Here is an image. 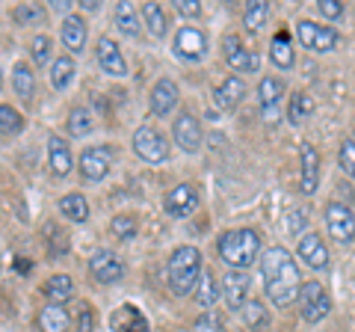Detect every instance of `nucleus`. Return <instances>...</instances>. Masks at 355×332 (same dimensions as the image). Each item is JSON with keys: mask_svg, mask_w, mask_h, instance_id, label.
Masks as SVG:
<instances>
[{"mask_svg": "<svg viewBox=\"0 0 355 332\" xmlns=\"http://www.w3.org/2000/svg\"><path fill=\"white\" fill-rule=\"evenodd\" d=\"M77 332H95V312L92 306H83L77 315Z\"/></svg>", "mask_w": 355, "mask_h": 332, "instance_id": "nucleus-42", "label": "nucleus"}, {"mask_svg": "<svg viewBox=\"0 0 355 332\" xmlns=\"http://www.w3.org/2000/svg\"><path fill=\"white\" fill-rule=\"evenodd\" d=\"M39 324V332H69L71 326V315L65 312V306H57V303H48L39 312L36 317Z\"/></svg>", "mask_w": 355, "mask_h": 332, "instance_id": "nucleus-25", "label": "nucleus"}, {"mask_svg": "<svg viewBox=\"0 0 355 332\" xmlns=\"http://www.w3.org/2000/svg\"><path fill=\"white\" fill-rule=\"evenodd\" d=\"M219 297H222V288L216 285V276H214V270L205 267L202 279H198V288H196V303L202 306V308H210V306L219 300Z\"/></svg>", "mask_w": 355, "mask_h": 332, "instance_id": "nucleus-31", "label": "nucleus"}, {"mask_svg": "<svg viewBox=\"0 0 355 332\" xmlns=\"http://www.w3.org/2000/svg\"><path fill=\"white\" fill-rule=\"evenodd\" d=\"M116 27L125 33V36H139V18H137V9H133V3H128V0H121V3L116 6Z\"/></svg>", "mask_w": 355, "mask_h": 332, "instance_id": "nucleus-34", "label": "nucleus"}, {"mask_svg": "<svg viewBox=\"0 0 355 332\" xmlns=\"http://www.w3.org/2000/svg\"><path fill=\"white\" fill-rule=\"evenodd\" d=\"M48 163H51V172L57 175V179H65V175L71 172V163H74L71 160V149L60 134L48 137Z\"/></svg>", "mask_w": 355, "mask_h": 332, "instance_id": "nucleus-23", "label": "nucleus"}, {"mask_svg": "<svg viewBox=\"0 0 355 332\" xmlns=\"http://www.w3.org/2000/svg\"><path fill=\"white\" fill-rule=\"evenodd\" d=\"M60 39H62V45L65 51L71 53H83L86 48V39H89V27H86V21L83 15H69V18H62V27H60Z\"/></svg>", "mask_w": 355, "mask_h": 332, "instance_id": "nucleus-18", "label": "nucleus"}, {"mask_svg": "<svg viewBox=\"0 0 355 332\" xmlns=\"http://www.w3.org/2000/svg\"><path fill=\"white\" fill-rule=\"evenodd\" d=\"M172 137L187 154L202 149V125H198V119L193 113H187V110L178 113V119L172 122Z\"/></svg>", "mask_w": 355, "mask_h": 332, "instance_id": "nucleus-14", "label": "nucleus"}, {"mask_svg": "<svg viewBox=\"0 0 355 332\" xmlns=\"http://www.w3.org/2000/svg\"><path fill=\"white\" fill-rule=\"evenodd\" d=\"M60 214L71 223H86L89 219V202L83 193H65L60 199Z\"/></svg>", "mask_w": 355, "mask_h": 332, "instance_id": "nucleus-29", "label": "nucleus"}, {"mask_svg": "<svg viewBox=\"0 0 355 332\" xmlns=\"http://www.w3.org/2000/svg\"><path fill=\"white\" fill-rule=\"evenodd\" d=\"M219 258L231 264V270H249L261 252V235L254 229H231L222 231L216 240Z\"/></svg>", "mask_w": 355, "mask_h": 332, "instance_id": "nucleus-3", "label": "nucleus"}, {"mask_svg": "<svg viewBox=\"0 0 355 332\" xmlns=\"http://www.w3.org/2000/svg\"><path fill=\"white\" fill-rule=\"evenodd\" d=\"M139 15H142V21H146V30L151 33L154 39H163L166 36V27H169V21H166V13H163L160 3H142Z\"/></svg>", "mask_w": 355, "mask_h": 332, "instance_id": "nucleus-30", "label": "nucleus"}, {"mask_svg": "<svg viewBox=\"0 0 355 332\" xmlns=\"http://www.w3.org/2000/svg\"><path fill=\"white\" fill-rule=\"evenodd\" d=\"M172 51H175V57H181L187 63H198L207 53V36L198 27H181L172 42Z\"/></svg>", "mask_w": 355, "mask_h": 332, "instance_id": "nucleus-10", "label": "nucleus"}, {"mask_svg": "<svg viewBox=\"0 0 355 332\" xmlns=\"http://www.w3.org/2000/svg\"><path fill=\"white\" fill-rule=\"evenodd\" d=\"M24 131V116L12 104H0V137H15Z\"/></svg>", "mask_w": 355, "mask_h": 332, "instance_id": "nucleus-37", "label": "nucleus"}, {"mask_svg": "<svg viewBox=\"0 0 355 332\" xmlns=\"http://www.w3.org/2000/svg\"><path fill=\"white\" fill-rule=\"evenodd\" d=\"M249 288H252V276L246 270H228L225 273V282H222V297H225V306L231 312H243L252 297H249Z\"/></svg>", "mask_w": 355, "mask_h": 332, "instance_id": "nucleus-11", "label": "nucleus"}, {"mask_svg": "<svg viewBox=\"0 0 355 332\" xmlns=\"http://www.w3.org/2000/svg\"><path fill=\"white\" fill-rule=\"evenodd\" d=\"M130 146H133V151H137V158L146 160V163H166L169 154H172L169 140H166L154 125H139L137 131H133Z\"/></svg>", "mask_w": 355, "mask_h": 332, "instance_id": "nucleus-4", "label": "nucleus"}, {"mask_svg": "<svg viewBox=\"0 0 355 332\" xmlns=\"http://www.w3.org/2000/svg\"><path fill=\"white\" fill-rule=\"evenodd\" d=\"M175 9H178V13H181V15H187V18L202 15V3H198V0H178Z\"/></svg>", "mask_w": 355, "mask_h": 332, "instance_id": "nucleus-45", "label": "nucleus"}, {"mask_svg": "<svg viewBox=\"0 0 355 332\" xmlns=\"http://www.w3.org/2000/svg\"><path fill=\"white\" fill-rule=\"evenodd\" d=\"M222 53H225V63L240 74H254L258 72V57L254 51H249L240 42V36H225L222 39Z\"/></svg>", "mask_w": 355, "mask_h": 332, "instance_id": "nucleus-15", "label": "nucleus"}, {"mask_svg": "<svg viewBox=\"0 0 355 332\" xmlns=\"http://www.w3.org/2000/svg\"><path fill=\"white\" fill-rule=\"evenodd\" d=\"M98 6H101V0H83V9L89 13H98Z\"/></svg>", "mask_w": 355, "mask_h": 332, "instance_id": "nucleus-48", "label": "nucleus"}, {"mask_svg": "<svg viewBox=\"0 0 355 332\" xmlns=\"http://www.w3.org/2000/svg\"><path fill=\"white\" fill-rule=\"evenodd\" d=\"M326 226L331 240L338 243H352L355 240V214L352 208L340 205V202H329L326 205Z\"/></svg>", "mask_w": 355, "mask_h": 332, "instance_id": "nucleus-9", "label": "nucleus"}, {"mask_svg": "<svg viewBox=\"0 0 355 332\" xmlns=\"http://www.w3.org/2000/svg\"><path fill=\"white\" fill-rule=\"evenodd\" d=\"M92 128H95V119L86 107H74L69 113V122H65V131H69V137H74V140H83L86 134H92Z\"/></svg>", "mask_w": 355, "mask_h": 332, "instance_id": "nucleus-32", "label": "nucleus"}, {"mask_svg": "<svg viewBox=\"0 0 355 332\" xmlns=\"http://www.w3.org/2000/svg\"><path fill=\"white\" fill-rule=\"evenodd\" d=\"M95 60H98V69L110 77H128V60L121 53L119 42L110 39V36H101L95 42Z\"/></svg>", "mask_w": 355, "mask_h": 332, "instance_id": "nucleus-8", "label": "nucleus"}, {"mask_svg": "<svg viewBox=\"0 0 355 332\" xmlns=\"http://www.w3.org/2000/svg\"><path fill=\"white\" fill-rule=\"evenodd\" d=\"M12 21L18 27H30V24H42L44 21V9L39 3H21L12 9Z\"/></svg>", "mask_w": 355, "mask_h": 332, "instance_id": "nucleus-39", "label": "nucleus"}, {"mask_svg": "<svg viewBox=\"0 0 355 332\" xmlns=\"http://www.w3.org/2000/svg\"><path fill=\"white\" fill-rule=\"evenodd\" d=\"M137 217L133 214H116L113 219H110V235H113V240L119 243H130L133 238H137Z\"/></svg>", "mask_w": 355, "mask_h": 332, "instance_id": "nucleus-33", "label": "nucleus"}, {"mask_svg": "<svg viewBox=\"0 0 355 332\" xmlns=\"http://www.w3.org/2000/svg\"><path fill=\"white\" fill-rule=\"evenodd\" d=\"M243 324H246L249 329H266L270 326V312H266V306L261 300H249L246 306H243Z\"/></svg>", "mask_w": 355, "mask_h": 332, "instance_id": "nucleus-36", "label": "nucleus"}, {"mask_svg": "<svg viewBox=\"0 0 355 332\" xmlns=\"http://www.w3.org/2000/svg\"><path fill=\"white\" fill-rule=\"evenodd\" d=\"M302 226H305V217H302V211H299V214H293V219H291V231H299Z\"/></svg>", "mask_w": 355, "mask_h": 332, "instance_id": "nucleus-47", "label": "nucleus"}, {"mask_svg": "<svg viewBox=\"0 0 355 332\" xmlns=\"http://www.w3.org/2000/svg\"><path fill=\"white\" fill-rule=\"evenodd\" d=\"M42 294L48 297L51 303L65 306L74 297V279L69 273H53V276H48V279L42 282Z\"/></svg>", "mask_w": 355, "mask_h": 332, "instance_id": "nucleus-24", "label": "nucleus"}, {"mask_svg": "<svg viewBox=\"0 0 355 332\" xmlns=\"http://www.w3.org/2000/svg\"><path fill=\"white\" fill-rule=\"evenodd\" d=\"M0 90H3V69H0Z\"/></svg>", "mask_w": 355, "mask_h": 332, "instance_id": "nucleus-49", "label": "nucleus"}, {"mask_svg": "<svg viewBox=\"0 0 355 332\" xmlns=\"http://www.w3.org/2000/svg\"><path fill=\"white\" fill-rule=\"evenodd\" d=\"M110 329L113 332H151V324L137 306L125 303V306L116 308L113 317H110Z\"/></svg>", "mask_w": 355, "mask_h": 332, "instance_id": "nucleus-20", "label": "nucleus"}, {"mask_svg": "<svg viewBox=\"0 0 355 332\" xmlns=\"http://www.w3.org/2000/svg\"><path fill=\"white\" fill-rule=\"evenodd\" d=\"M163 208H166V214L175 217V219L190 217L198 208V190L193 184H178V187H172V190L166 193Z\"/></svg>", "mask_w": 355, "mask_h": 332, "instance_id": "nucleus-13", "label": "nucleus"}, {"mask_svg": "<svg viewBox=\"0 0 355 332\" xmlns=\"http://www.w3.org/2000/svg\"><path fill=\"white\" fill-rule=\"evenodd\" d=\"M12 90L24 104H33V98H36V74H33L27 63H18L12 69Z\"/></svg>", "mask_w": 355, "mask_h": 332, "instance_id": "nucleus-28", "label": "nucleus"}, {"mask_svg": "<svg viewBox=\"0 0 355 332\" xmlns=\"http://www.w3.org/2000/svg\"><path fill=\"white\" fill-rule=\"evenodd\" d=\"M296 252H299V258H302V264H308L311 270H326L329 267V249H326L323 238L314 235V231L299 238Z\"/></svg>", "mask_w": 355, "mask_h": 332, "instance_id": "nucleus-17", "label": "nucleus"}, {"mask_svg": "<svg viewBox=\"0 0 355 332\" xmlns=\"http://www.w3.org/2000/svg\"><path fill=\"white\" fill-rule=\"evenodd\" d=\"M282 95H284V83L279 81V77H272V74L261 77V83H258V101H261V110H263V119L266 122H275V107H279Z\"/></svg>", "mask_w": 355, "mask_h": 332, "instance_id": "nucleus-22", "label": "nucleus"}, {"mask_svg": "<svg viewBox=\"0 0 355 332\" xmlns=\"http://www.w3.org/2000/svg\"><path fill=\"white\" fill-rule=\"evenodd\" d=\"M296 36H299V45L314 53H329L340 42V33L335 27H320L314 21H299Z\"/></svg>", "mask_w": 355, "mask_h": 332, "instance_id": "nucleus-6", "label": "nucleus"}, {"mask_svg": "<svg viewBox=\"0 0 355 332\" xmlns=\"http://www.w3.org/2000/svg\"><path fill=\"white\" fill-rule=\"evenodd\" d=\"M51 9H53V13H60V15L69 18V15H71V9H74V3H71V0H51Z\"/></svg>", "mask_w": 355, "mask_h": 332, "instance_id": "nucleus-46", "label": "nucleus"}, {"mask_svg": "<svg viewBox=\"0 0 355 332\" xmlns=\"http://www.w3.org/2000/svg\"><path fill=\"white\" fill-rule=\"evenodd\" d=\"M270 60H272V65H279V69H293L296 48H293L291 33H287V30H282V33H275V36H272V42H270Z\"/></svg>", "mask_w": 355, "mask_h": 332, "instance_id": "nucleus-26", "label": "nucleus"}, {"mask_svg": "<svg viewBox=\"0 0 355 332\" xmlns=\"http://www.w3.org/2000/svg\"><path fill=\"white\" fill-rule=\"evenodd\" d=\"M317 9H320V15H326L331 21L343 15V3H340V0H320Z\"/></svg>", "mask_w": 355, "mask_h": 332, "instance_id": "nucleus-43", "label": "nucleus"}, {"mask_svg": "<svg viewBox=\"0 0 355 332\" xmlns=\"http://www.w3.org/2000/svg\"><path fill=\"white\" fill-rule=\"evenodd\" d=\"M243 98H246V83H243V77H237V74H228L214 92L216 107L225 110V113L228 110H234V107H240Z\"/></svg>", "mask_w": 355, "mask_h": 332, "instance_id": "nucleus-21", "label": "nucleus"}, {"mask_svg": "<svg viewBox=\"0 0 355 332\" xmlns=\"http://www.w3.org/2000/svg\"><path fill=\"white\" fill-rule=\"evenodd\" d=\"M74 74H77V65H74L71 53H60V57L51 63V86L57 92L69 90V86L74 83Z\"/></svg>", "mask_w": 355, "mask_h": 332, "instance_id": "nucleus-27", "label": "nucleus"}, {"mask_svg": "<svg viewBox=\"0 0 355 332\" xmlns=\"http://www.w3.org/2000/svg\"><path fill=\"white\" fill-rule=\"evenodd\" d=\"M261 276H263V291L272 300V306H291L293 300H299V288H302V279H299V267L293 256L284 247H272L263 252L261 258Z\"/></svg>", "mask_w": 355, "mask_h": 332, "instance_id": "nucleus-1", "label": "nucleus"}, {"mask_svg": "<svg viewBox=\"0 0 355 332\" xmlns=\"http://www.w3.org/2000/svg\"><path fill=\"white\" fill-rule=\"evenodd\" d=\"M338 163L340 169L349 175V179H355V140H343L340 149H338Z\"/></svg>", "mask_w": 355, "mask_h": 332, "instance_id": "nucleus-40", "label": "nucleus"}, {"mask_svg": "<svg viewBox=\"0 0 355 332\" xmlns=\"http://www.w3.org/2000/svg\"><path fill=\"white\" fill-rule=\"evenodd\" d=\"M219 329V315L216 312H205L196 320V332H216Z\"/></svg>", "mask_w": 355, "mask_h": 332, "instance_id": "nucleus-44", "label": "nucleus"}, {"mask_svg": "<svg viewBox=\"0 0 355 332\" xmlns=\"http://www.w3.org/2000/svg\"><path fill=\"white\" fill-rule=\"evenodd\" d=\"M311 113H314V98L308 92H293L291 104H287V119H291L293 125H302Z\"/></svg>", "mask_w": 355, "mask_h": 332, "instance_id": "nucleus-35", "label": "nucleus"}, {"mask_svg": "<svg viewBox=\"0 0 355 332\" xmlns=\"http://www.w3.org/2000/svg\"><path fill=\"white\" fill-rule=\"evenodd\" d=\"M30 57H33V63H36V69H39V65H44V63H53L51 60V39L48 36H36V39H33Z\"/></svg>", "mask_w": 355, "mask_h": 332, "instance_id": "nucleus-41", "label": "nucleus"}, {"mask_svg": "<svg viewBox=\"0 0 355 332\" xmlns=\"http://www.w3.org/2000/svg\"><path fill=\"white\" fill-rule=\"evenodd\" d=\"M178 98H181V92H178V83L169 81V77H160L157 83H154V90H151V113L154 116H169L172 110L178 107Z\"/></svg>", "mask_w": 355, "mask_h": 332, "instance_id": "nucleus-19", "label": "nucleus"}, {"mask_svg": "<svg viewBox=\"0 0 355 332\" xmlns=\"http://www.w3.org/2000/svg\"><path fill=\"white\" fill-rule=\"evenodd\" d=\"M299 163H302V172H299V190H302L305 196L317 193L320 187V151L311 146V142H302L299 146Z\"/></svg>", "mask_w": 355, "mask_h": 332, "instance_id": "nucleus-16", "label": "nucleus"}, {"mask_svg": "<svg viewBox=\"0 0 355 332\" xmlns=\"http://www.w3.org/2000/svg\"><path fill=\"white\" fill-rule=\"evenodd\" d=\"M77 166H80L83 181H89V184L104 181L110 175V166H113V149L110 146H89V149H83Z\"/></svg>", "mask_w": 355, "mask_h": 332, "instance_id": "nucleus-7", "label": "nucleus"}, {"mask_svg": "<svg viewBox=\"0 0 355 332\" xmlns=\"http://www.w3.org/2000/svg\"><path fill=\"white\" fill-rule=\"evenodd\" d=\"M202 264H205V258L196 247H178L169 256V264H166V282H169V291L175 297H190L198 288L202 273H205Z\"/></svg>", "mask_w": 355, "mask_h": 332, "instance_id": "nucleus-2", "label": "nucleus"}, {"mask_svg": "<svg viewBox=\"0 0 355 332\" xmlns=\"http://www.w3.org/2000/svg\"><path fill=\"white\" fill-rule=\"evenodd\" d=\"M331 312V297L320 282H302L299 288V315L305 324H320Z\"/></svg>", "mask_w": 355, "mask_h": 332, "instance_id": "nucleus-5", "label": "nucleus"}, {"mask_svg": "<svg viewBox=\"0 0 355 332\" xmlns=\"http://www.w3.org/2000/svg\"><path fill=\"white\" fill-rule=\"evenodd\" d=\"M89 273H92L95 282H101V285H116V282H121V276H125V264H121V258L116 252L98 249L95 256L89 258Z\"/></svg>", "mask_w": 355, "mask_h": 332, "instance_id": "nucleus-12", "label": "nucleus"}, {"mask_svg": "<svg viewBox=\"0 0 355 332\" xmlns=\"http://www.w3.org/2000/svg\"><path fill=\"white\" fill-rule=\"evenodd\" d=\"M266 18H270V3H266V0H252L246 6V13H243V24L254 33L266 24Z\"/></svg>", "mask_w": 355, "mask_h": 332, "instance_id": "nucleus-38", "label": "nucleus"}]
</instances>
